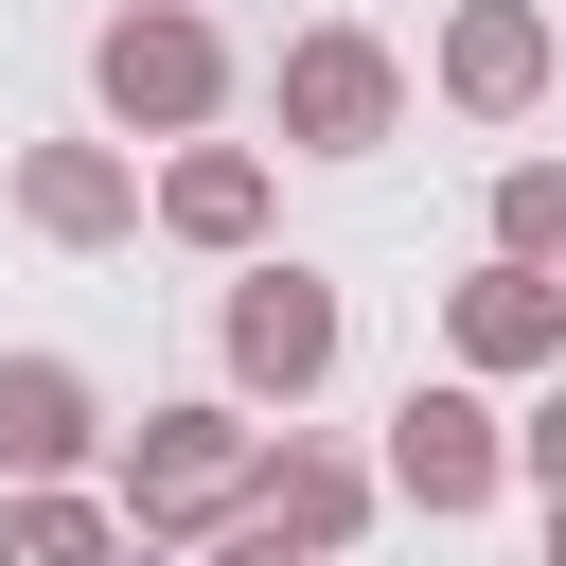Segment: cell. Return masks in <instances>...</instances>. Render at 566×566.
<instances>
[{
	"mask_svg": "<svg viewBox=\"0 0 566 566\" xmlns=\"http://www.w3.org/2000/svg\"><path fill=\"white\" fill-rule=\"evenodd\" d=\"M142 531H124V495H88V478H0V566H124Z\"/></svg>",
	"mask_w": 566,
	"mask_h": 566,
	"instance_id": "12",
	"label": "cell"
},
{
	"mask_svg": "<svg viewBox=\"0 0 566 566\" xmlns=\"http://www.w3.org/2000/svg\"><path fill=\"white\" fill-rule=\"evenodd\" d=\"M124 566H195V548H124Z\"/></svg>",
	"mask_w": 566,
	"mask_h": 566,
	"instance_id": "17",
	"label": "cell"
},
{
	"mask_svg": "<svg viewBox=\"0 0 566 566\" xmlns=\"http://www.w3.org/2000/svg\"><path fill=\"white\" fill-rule=\"evenodd\" d=\"M548 71H566V18H548V0H460L442 53H424V88H442L460 124H531Z\"/></svg>",
	"mask_w": 566,
	"mask_h": 566,
	"instance_id": "6",
	"label": "cell"
},
{
	"mask_svg": "<svg viewBox=\"0 0 566 566\" xmlns=\"http://www.w3.org/2000/svg\"><path fill=\"white\" fill-rule=\"evenodd\" d=\"M442 371H478V389H513V371H566V265H478V283H442Z\"/></svg>",
	"mask_w": 566,
	"mask_h": 566,
	"instance_id": "7",
	"label": "cell"
},
{
	"mask_svg": "<svg viewBox=\"0 0 566 566\" xmlns=\"http://www.w3.org/2000/svg\"><path fill=\"white\" fill-rule=\"evenodd\" d=\"M265 124H283V159H371L407 124V53L371 18H301L283 71H265Z\"/></svg>",
	"mask_w": 566,
	"mask_h": 566,
	"instance_id": "3",
	"label": "cell"
},
{
	"mask_svg": "<svg viewBox=\"0 0 566 566\" xmlns=\"http://www.w3.org/2000/svg\"><path fill=\"white\" fill-rule=\"evenodd\" d=\"M248 513H265V531H301V548H354V531L389 513V478H371L354 442H318V424L283 407V442H248Z\"/></svg>",
	"mask_w": 566,
	"mask_h": 566,
	"instance_id": "9",
	"label": "cell"
},
{
	"mask_svg": "<svg viewBox=\"0 0 566 566\" xmlns=\"http://www.w3.org/2000/svg\"><path fill=\"white\" fill-rule=\"evenodd\" d=\"M195 566H336V548H301V531H265V513H230V531H195Z\"/></svg>",
	"mask_w": 566,
	"mask_h": 566,
	"instance_id": "14",
	"label": "cell"
},
{
	"mask_svg": "<svg viewBox=\"0 0 566 566\" xmlns=\"http://www.w3.org/2000/svg\"><path fill=\"white\" fill-rule=\"evenodd\" d=\"M548 566H566V495H548Z\"/></svg>",
	"mask_w": 566,
	"mask_h": 566,
	"instance_id": "16",
	"label": "cell"
},
{
	"mask_svg": "<svg viewBox=\"0 0 566 566\" xmlns=\"http://www.w3.org/2000/svg\"><path fill=\"white\" fill-rule=\"evenodd\" d=\"M513 478H531V495H566V389H548V407L513 424Z\"/></svg>",
	"mask_w": 566,
	"mask_h": 566,
	"instance_id": "15",
	"label": "cell"
},
{
	"mask_svg": "<svg viewBox=\"0 0 566 566\" xmlns=\"http://www.w3.org/2000/svg\"><path fill=\"white\" fill-rule=\"evenodd\" d=\"M88 106H106V142H195V124L230 106L212 0H124V18L88 35Z\"/></svg>",
	"mask_w": 566,
	"mask_h": 566,
	"instance_id": "1",
	"label": "cell"
},
{
	"mask_svg": "<svg viewBox=\"0 0 566 566\" xmlns=\"http://www.w3.org/2000/svg\"><path fill=\"white\" fill-rule=\"evenodd\" d=\"M18 230L35 248H124L142 230V159L124 142H18Z\"/></svg>",
	"mask_w": 566,
	"mask_h": 566,
	"instance_id": "10",
	"label": "cell"
},
{
	"mask_svg": "<svg viewBox=\"0 0 566 566\" xmlns=\"http://www.w3.org/2000/svg\"><path fill=\"white\" fill-rule=\"evenodd\" d=\"M248 407H142L124 442H106V495H124V531L142 548H195V531H230L248 513Z\"/></svg>",
	"mask_w": 566,
	"mask_h": 566,
	"instance_id": "2",
	"label": "cell"
},
{
	"mask_svg": "<svg viewBox=\"0 0 566 566\" xmlns=\"http://www.w3.org/2000/svg\"><path fill=\"white\" fill-rule=\"evenodd\" d=\"M371 478H389L424 531H442V513H495V495H513V407H495L478 371H442V389L389 407V460H371Z\"/></svg>",
	"mask_w": 566,
	"mask_h": 566,
	"instance_id": "5",
	"label": "cell"
},
{
	"mask_svg": "<svg viewBox=\"0 0 566 566\" xmlns=\"http://www.w3.org/2000/svg\"><path fill=\"white\" fill-rule=\"evenodd\" d=\"M142 212H159L177 248L248 265V248H265V212H283V159H265V142H212V124H195V142L159 159V195H142Z\"/></svg>",
	"mask_w": 566,
	"mask_h": 566,
	"instance_id": "8",
	"label": "cell"
},
{
	"mask_svg": "<svg viewBox=\"0 0 566 566\" xmlns=\"http://www.w3.org/2000/svg\"><path fill=\"white\" fill-rule=\"evenodd\" d=\"M495 248L513 265H566V159H513L495 177Z\"/></svg>",
	"mask_w": 566,
	"mask_h": 566,
	"instance_id": "13",
	"label": "cell"
},
{
	"mask_svg": "<svg viewBox=\"0 0 566 566\" xmlns=\"http://www.w3.org/2000/svg\"><path fill=\"white\" fill-rule=\"evenodd\" d=\"M106 460V389L71 354H0V478H88Z\"/></svg>",
	"mask_w": 566,
	"mask_h": 566,
	"instance_id": "11",
	"label": "cell"
},
{
	"mask_svg": "<svg viewBox=\"0 0 566 566\" xmlns=\"http://www.w3.org/2000/svg\"><path fill=\"white\" fill-rule=\"evenodd\" d=\"M336 336H354V318H336V283H318V265H265V248H248V265H230V301H212L230 407H318V389H336Z\"/></svg>",
	"mask_w": 566,
	"mask_h": 566,
	"instance_id": "4",
	"label": "cell"
}]
</instances>
